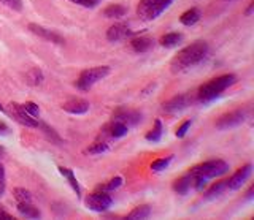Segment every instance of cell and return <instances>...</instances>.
I'll use <instances>...</instances> for the list:
<instances>
[{
	"mask_svg": "<svg viewBox=\"0 0 254 220\" xmlns=\"http://www.w3.org/2000/svg\"><path fill=\"white\" fill-rule=\"evenodd\" d=\"M113 121H118L127 127H133L141 122V113L138 111H133V109H126V108H119L113 113Z\"/></svg>",
	"mask_w": 254,
	"mask_h": 220,
	"instance_id": "obj_11",
	"label": "cell"
},
{
	"mask_svg": "<svg viewBox=\"0 0 254 220\" xmlns=\"http://www.w3.org/2000/svg\"><path fill=\"white\" fill-rule=\"evenodd\" d=\"M43 80H45V78H43L42 70L37 68V67L30 68L29 72L26 73V81H27V84H30V86H38V84H42Z\"/></svg>",
	"mask_w": 254,
	"mask_h": 220,
	"instance_id": "obj_26",
	"label": "cell"
},
{
	"mask_svg": "<svg viewBox=\"0 0 254 220\" xmlns=\"http://www.w3.org/2000/svg\"><path fill=\"white\" fill-rule=\"evenodd\" d=\"M224 190H227V185H226V180H218L216 184H213L208 190L205 192V200H214L218 198V196H221L222 193H224Z\"/></svg>",
	"mask_w": 254,
	"mask_h": 220,
	"instance_id": "obj_18",
	"label": "cell"
},
{
	"mask_svg": "<svg viewBox=\"0 0 254 220\" xmlns=\"http://www.w3.org/2000/svg\"><path fill=\"white\" fill-rule=\"evenodd\" d=\"M18 211H19V214L26 216L29 219H38L42 216L40 209L35 208L34 204H32V201L30 203H18Z\"/></svg>",
	"mask_w": 254,
	"mask_h": 220,
	"instance_id": "obj_19",
	"label": "cell"
},
{
	"mask_svg": "<svg viewBox=\"0 0 254 220\" xmlns=\"http://www.w3.org/2000/svg\"><path fill=\"white\" fill-rule=\"evenodd\" d=\"M111 72V68L108 65H100V67H92L83 70L79 73V78L76 80L75 86L79 90H89L95 83H99L103 78H107Z\"/></svg>",
	"mask_w": 254,
	"mask_h": 220,
	"instance_id": "obj_5",
	"label": "cell"
},
{
	"mask_svg": "<svg viewBox=\"0 0 254 220\" xmlns=\"http://www.w3.org/2000/svg\"><path fill=\"white\" fill-rule=\"evenodd\" d=\"M123 182H124V179L121 177V176H116V177H113V179H110L108 182H105V184H100V185H97V188L95 190H100V192H113V190H116V188H119L123 185Z\"/></svg>",
	"mask_w": 254,
	"mask_h": 220,
	"instance_id": "obj_25",
	"label": "cell"
},
{
	"mask_svg": "<svg viewBox=\"0 0 254 220\" xmlns=\"http://www.w3.org/2000/svg\"><path fill=\"white\" fill-rule=\"evenodd\" d=\"M24 106V109L32 116V117H37L38 119V116H40V108H38V105L37 103H34V101H26V103L22 105Z\"/></svg>",
	"mask_w": 254,
	"mask_h": 220,
	"instance_id": "obj_31",
	"label": "cell"
},
{
	"mask_svg": "<svg viewBox=\"0 0 254 220\" xmlns=\"http://www.w3.org/2000/svg\"><path fill=\"white\" fill-rule=\"evenodd\" d=\"M13 195H14V198L18 203H30L32 201V195L29 190H26V188H22V187H18V188H14L13 190Z\"/></svg>",
	"mask_w": 254,
	"mask_h": 220,
	"instance_id": "obj_30",
	"label": "cell"
},
{
	"mask_svg": "<svg viewBox=\"0 0 254 220\" xmlns=\"http://www.w3.org/2000/svg\"><path fill=\"white\" fill-rule=\"evenodd\" d=\"M86 208L95 211V212H105L110 209V206L113 204V198L108 192H100V190H94L89 196L86 198Z\"/></svg>",
	"mask_w": 254,
	"mask_h": 220,
	"instance_id": "obj_6",
	"label": "cell"
},
{
	"mask_svg": "<svg viewBox=\"0 0 254 220\" xmlns=\"http://www.w3.org/2000/svg\"><path fill=\"white\" fill-rule=\"evenodd\" d=\"M172 160H173V155H167V157H162V159H157L151 163V170L153 171H164V170L169 168Z\"/></svg>",
	"mask_w": 254,
	"mask_h": 220,
	"instance_id": "obj_28",
	"label": "cell"
},
{
	"mask_svg": "<svg viewBox=\"0 0 254 220\" xmlns=\"http://www.w3.org/2000/svg\"><path fill=\"white\" fill-rule=\"evenodd\" d=\"M253 10H254V2H251L248 8H246V11H245V16H250V14L253 13Z\"/></svg>",
	"mask_w": 254,
	"mask_h": 220,
	"instance_id": "obj_37",
	"label": "cell"
},
{
	"mask_svg": "<svg viewBox=\"0 0 254 220\" xmlns=\"http://www.w3.org/2000/svg\"><path fill=\"white\" fill-rule=\"evenodd\" d=\"M251 173H253V165H245V167L242 168H238L232 176H230L227 180H226V185L229 190H238L246 180H248V177L251 176Z\"/></svg>",
	"mask_w": 254,
	"mask_h": 220,
	"instance_id": "obj_9",
	"label": "cell"
},
{
	"mask_svg": "<svg viewBox=\"0 0 254 220\" xmlns=\"http://www.w3.org/2000/svg\"><path fill=\"white\" fill-rule=\"evenodd\" d=\"M27 29L30 30L32 34H35L37 37L43 38V40H46V42H51V43H56V44H64V38L59 34L53 32L51 29L38 26V24H35V22H30V24L27 26Z\"/></svg>",
	"mask_w": 254,
	"mask_h": 220,
	"instance_id": "obj_12",
	"label": "cell"
},
{
	"mask_svg": "<svg viewBox=\"0 0 254 220\" xmlns=\"http://www.w3.org/2000/svg\"><path fill=\"white\" fill-rule=\"evenodd\" d=\"M0 111H3V106L2 105H0Z\"/></svg>",
	"mask_w": 254,
	"mask_h": 220,
	"instance_id": "obj_41",
	"label": "cell"
},
{
	"mask_svg": "<svg viewBox=\"0 0 254 220\" xmlns=\"http://www.w3.org/2000/svg\"><path fill=\"white\" fill-rule=\"evenodd\" d=\"M89 101L84 98H70L62 105V109L70 114H86L89 111Z\"/></svg>",
	"mask_w": 254,
	"mask_h": 220,
	"instance_id": "obj_14",
	"label": "cell"
},
{
	"mask_svg": "<svg viewBox=\"0 0 254 220\" xmlns=\"http://www.w3.org/2000/svg\"><path fill=\"white\" fill-rule=\"evenodd\" d=\"M130 46L135 52H148L154 46V40L149 37H138L130 42Z\"/></svg>",
	"mask_w": 254,
	"mask_h": 220,
	"instance_id": "obj_16",
	"label": "cell"
},
{
	"mask_svg": "<svg viewBox=\"0 0 254 220\" xmlns=\"http://www.w3.org/2000/svg\"><path fill=\"white\" fill-rule=\"evenodd\" d=\"M126 13H127V8H126L124 5L115 3V5L107 6V8L103 10V16H105V18H115V19H119V18H123Z\"/></svg>",
	"mask_w": 254,
	"mask_h": 220,
	"instance_id": "obj_21",
	"label": "cell"
},
{
	"mask_svg": "<svg viewBox=\"0 0 254 220\" xmlns=\"http://www.w3.org/2000/svg\"><path fill=\"white\" fill-rule=\"evenodd\" d=\"M108 143L107 141H100V139H97L95 143H92L89 147H86L84 149V154L86 155H100V154H103V152H107L108 151Z\"/></svg>",
	"mask_w": 254,
	"mask_h": 220,
	"instance_id": "obj_24",
	"label": "cell"
},
{
	"mask_svg": "<svg viewBox=\"0 0 254 220\" xmlns=\"http://www.w3.org/2000/svg\"><path fill=\"white\" fill-rule=\"evenodd\" d=\"M8 113L11 114V117L16 122H19L21 125H24V127L38 129L40 121L37 119V117H32L26 111V109H24L22 105H19V103H10V105H8Z\"/></svg>",
	"mask_w": 254,
	"mask_h": 220,
	"instance_id": "obj_7",
	"label": "cell"
},
{
	"mask_svg": "<svg viewBox=\"0 0 254 220\" xmlns=\"http://www.w3.org/2000/svg\"><path fill=\"white\" fill-rule=\"evenodd\" d=\"M173 190L180 193V195H186L190 188H192V176L189 175V173H186L185 176H181L180 179H177L173 182Z\"/></svg>",
	"mask_w": 254,
	"mask_h": 220,
	"instance_id": "obj_15",
	"label": "cell"
},
{
	"mask_svg": "<svg viewBox=\"0 0 254 220\" xmlns=\"http://www.w3.org/2000/svg\"><path fill=\"white\" fill-rule=\"evenodd\" d=\"M0 220H13V217L5 211H0Z\"/></svg>",
	"mask_w": 254,
	"mask_h": 220,
	"instance_id": "obj_36",
	"label": "cell"
},
{
	"mask_svg": "<svg viewBox=\"0 0 254 220\" xmlns=\"http://www.w3.org/2000/svg\"><path fill=\"white\" fill-rule=\"evenodd\" d=\"M71 3H76L79 6H84V8H94L100 0H70Z\"/></svg>",
	"mask_w": 254,
	"mask_h": 220,
	"instance_id": "obj_34",
	"label": "cell"
},
{
	"mask_svg": "<svg viewBox=\"0 0 254 220\" xmlns=\"http://www.w3.org/2000/svg\"><path fill=\"white\" fill-rule=\"evenodd\" d=\"M6 132H8V127H6V124L0 122V133H6Z\"/></svg>",
	"mask_w": 254,
	"mask_h": 220,
	"instance_id": "obj_38",
	"label": "cell"
},
{
	"mask_svg": "<svg viewBox=\"0 0 254 220\" xmlns=\"http://www.w3.org/2000/svg\"><path fill=\"white\" fill-rule=\"evenodd\" d=\"M0 3L8 6V8L14 10V11H21L22 10V2H21V0H0Z\"/></svg>",
	"mask_w": 254,
	"mask_h": 220,
	"instance_id": "obj_32",
	"label": "cell"
},
{
	"mask_svg": "<svg viewBox=\"0 0 254 220\" xmlns=\"http://www.w3.org/2000/svg\"><path fill=\"white\" fill-rule=\"evenodd\" d=\"M246 119V111L245 109H235L227 114H222L216 121V129L219 130H230L235 129L238 125H242Z\"/></svg>",
	"mask_w": 254,
	"mask_h": 220,
	"instance_id": "obj_8",
	"label": "cell"
},
{
	"mask_svg": "<svg viewBox=\"0 0 254 220\" xmlns=\"http://www.w3.org/2000/svg\"><path fill=\"white\" fill-rule=\"evenodd\" d=\"M190 103H192V97L189 93H180V95L167 100L162 105V109L165 113H180L183 109H186Z\"/></svg>",
	"mask_w": 254,
	"mask_h": 220,
	"instance_id": "obj_10",
	"label": "cell"
},
{
	"mask_svg": "<svg viewBox=\"0 0 254 220\" xmlns=\"http://www.w3.org/2000/svg\"><path fill=\"white\" fill-rule=\"evenodd\" d=\"M200 19V10L198 8H189L180 16V22L183 26H194Z\"/></svg>",
	"mask_w": 254,
	"mask_h": 220,
	"instance_id": "obj_17",
	"label": "cell"
},
{
	"mask_svg": "<svg viewBox=\"0 0 254 220\" xmlns=\"http://www.w3.org/2000/svg\"><path fill=\"white\" fill-rule=\"evenodd\" d=\"M130 35H132V30H130L127 22H118V24H113L107 30V40L108 42H119V40H124V38L130 37Z\"/></svg>",
	"mask_w": 254,
	"mask_h": 220,
	"instance_id": "obj_13",
	"label": "cell"
},
{
	"mask_svg": "<svg viewBox=\"0 0 254 220\" xmlns=\"http://www.w3.org/2000/svg\"><path fill=\"white\" fill-rule=\"evenodd\" d=\"M151 216V208L148 204H143V206H137L135 209H132L129 214H127V219L129 220H143L148 219Z\"/></svg>",
	"mask_w": 254,
	"mask_h": 220,
	"instance_id": "obj_23",
	"label": "cell"
},
{
	"mask_svg": "<svg viewBox=\"0 0 254 220\" xmlns=\"http://www.w3.org/2000/svg\"><path fill=\"white\" fill-rule=\"evenodd\" d=\"M208 56V44L206 42H195L192 44L183 48L170 62L173 72H183L190 67H194Z\"/></svg>",
	"mask_w": 254,
	"mask_h": 220,
	"instance_id": "obj_1",
	"label": "cell"
},
{
	"mask_svg": "<svg viewBox=\"0 0 254 220\" xmlns=\"http://www.w3.org/2000/svg\"><path fill=\"white\" fill-rule=\"evenodd\" d=\"M229 171V163L224 160H208L203 162L200 165H195L194 168H190L189 173L192 176H202L205 179H213V177H219L222 175H226Z\"/></svg>",
	"mask_w": 254,
	"mask_h": 220,
	"instance_id": "obj_3",
	"label": "cell"
},
{
	"mask_svg": "<svg viewBox=\"0 0 254 220\" xmlns=\"http://www.w3.org/2000/svg\"><path fill=\"white\" fill-rule=\"evenodd\" d=\"M237 83V76L235 75H222L219 78H214V80L208 81L202 84L200 88H198V92H197V97L200 101L206 103V101H211L216 97H219L222 92H224L227 88H230L232 84Z\"/></svg>",
	"mask_w": 254,
	"mask_h": 220,
	"instance_id": "obj_2",
	"label": "cell"
},
{
	"mask_svg": "<svg viewBox=\"0 0 254 220\" xmlns=\"http://www.w3.org/2000/svg\"><path fill=\"white\" fill-rule=\"evenodd\" d=\"M59 173H61V175H62L64 177H65L67 180H68L70 187L73 188V190L76 192V195H78V196L81 195V187H79L78 180H76V177H75V173L71 171L70 168H65V167H59Z\"/></svg>",
	"mask_w": 254,
	"mask_h": 220,
	"instance_id": "obj_20",
	"label": "cell"
},
{
	"mask_svg": "<svg viewBox=\"0 0 254 220\" xmlns=\"http://www.w3.org/2000/svg\"><path fill=\"white\" fill-rule=\"evenodd\" d=\"M253 192H254V187H251L250 190H248V193H246V200H251L253 198V195H254Z\"/></svg>",
	"mask_w": 254,
	"mask_h": 220,
	"instance_id": "obj_39",
	"label": "cell"
},
{
	"mask_svg": "<svg viewBox=\"0 0 254 220\" xmlns=\"http://www.w3.org/2000/svg\"><path fill=\"white\" fill-rule=\"evenodd\" d=\"M5 168H3V165L0 163V196H2L5 193Z\"/></svg>",
	"mask_w": 254,
	"mask_h": 220,
	"instance_id": "obj_35",
	"label": "cell"
},
{
	"mask_svg": "<svg viewBox=\"0 0 254 220\" xmlns=\"http://www.w3.org/2000/svg\"><path fill=\"white\" fill-rule=\"evenodd\" d=\"M3 155H5V147H3V146H0V159H2Z\"/></svg>",
	"mask_w": 254,
	"mask_h": 220,
	"instance_id": "obj_40",
	"label": "cell"
},
{
	"mask_svg": "<svg viewBox=\"0 0 254 220\" xmlns=\"http://www.w3.org/2000/svg\"><path fill=\"white\" fill-rule=\"evenodd\" d=\"M183 42V35L178 34V32H170V34H167L161 38V43L164 48H175V46H178L180 43Z\"/></svg>",
	"mask_w": 254,
	"mask_h": 220,
	"instance_id": "obj_22",
	"label": "cell"
},
{
	"mask_svg": "<svg viewBox=\"0 0 254 220\" xmlns=\"http://www.w3.org/2000/svg\"><path fill=\"white\" fill-rule=\"evenodd\" d=\"M145 138L148 141H151V143H157V141H161V138H162V122L159 119H156L154 121V129L149 130L145 135Z\"/></svg>",
	"mask_w": 254,
	"mask_h": 220,
	"instance_id": "obj_27",
	"label": "cell"
},
{
	"mask_svg": "<svg viewBox=\"0 0 254 220\" xmlns=\"http://www.w3.org/2000/svg\"><path fill=\"white\" fill-rule=\"evenodd\" d=\"M173 3V0H140L137 14L143 21H153Z\"/></svg>",
	"mask_w": 254,
	"mask_h": 220,
	"instance_id": "obj_4",
	"label": "cell"
},
{
	"mask_svg": "<svg viewBox=\"0 0 254 220\" xmlns=\"http://www.w3.org/2000/svg\"><path fill=\"white\" fill-rule=\"evenodd\" d=\"M190 121H185L183 122L180 127H178V130H177V133H175V135H177V138H185L186 136V133H188V130L190 129Z\"/></svg>",
	"mask_w": 254,
	"mask_h": 220,
	"instance_id": "obj_33",
	"label": "cell"
},
{
	"mask_svg": "<svg viewBox=\"0 0 254 220\" xmlns=\"http://www.w3.org/2000/svg\"><path fill=\"white\" fill-rule=\"evenodd\" d=\"M38 129H42L45 135H46L48 138H50V139L53 141V143H56V144H61V143H62L61 136L54 132V129L50 127V125H46V124H43V122H40V124H38Z\"/></svg>",
	"mask_w": 254,
	"mask_h": 220,
	"instance_id": "obj_29",
	"label": "cell"
}]
</instances>
